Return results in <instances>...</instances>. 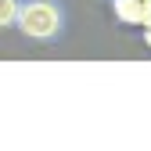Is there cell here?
Instances as JSON below:
<instances>
[{
	"label": "cell",
	"mask_w": 151,
	"mask_h": 151,
	"mask_svg": "<svg viewBox=\"0 0 151 151\" xmlns=\"http://www.w3.org/2000/svg\"><path fill=\"white\" fill-rule=\"evenodd\" d=\"M18 32L32 43H58L68 32V7L61 0H25Z\"/></svg>",
	"instance_id": "obj_1"
},
{
	"label": "cell",
	"mask_w": 151,
	"mask_h": 151,
	"mask_svg": "<svg viewBox=\"0 0 151 151\" xmlns=\"http://www.w3.org/2000/svg\"><path fill=\"white\" fill-rule=\"evenodd\" d=\"M111 14L122 25H151V0H111Z\"/></svg>",
	"instance_id": "obj_2"
},
{
	"label": "cell",
	"mask_w": 151,
	"mask_h": 151,
	"mask_svg": "<svg viewBox=\"0 0 151 151\" xmlns=\"http://www.w3.org/2000/svg\"><path fill=\"white\" fill-rule=\"evenodd\" d=\"M140 40H144V47H151V25H144V29H140Z\"/></svg>",
	"instance_id": "obj_4"
},
{
	"label": "cell",
	"mask_w": 151,
	"mask_h": 151,
	"mask_svg": "<svg viewBox=\"0 0 151 151\" xmlns=\"http://www.w3.org/2000/svg\"><path fill=\"white\" fill-rule=\"evenodd\" d=\"M22 4L25 0H0V25L4 29H18V22H22Z\"/></svg>",
	"instance_id": "obj_3"
}]
</instances>
